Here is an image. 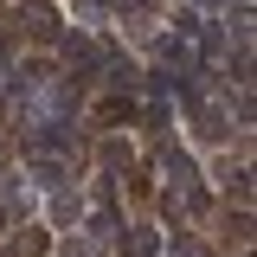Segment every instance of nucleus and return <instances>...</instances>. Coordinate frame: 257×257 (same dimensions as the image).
<instances>
[{"label":"nucleus","mask_w":257,"mask_h":257,"mask_svg":"<svg viewBox=\"0 0 257 257\" xmlns=\"http://www.w3.org/2000/svg\"><path fill=\"white\" fill-rule=\"evenodd\" d=\"M20 26H26L32 39H58V13H52L45 0H32V7H20Z\"/></svg>","instance_id":"f257e3e1"},{"label":"nucleus","mask_w":257,"mask_h":257,"mask_svg":"<svg viewBox=\"0 0 257 257\" xmlns=\"http://www.w3.org/2000/svg\"><path fill=\"white\" fill-rule=\"evenodd\" d=\"M45 244H52V238H45L39 225H26V231L13 238V257H45Z\"/></svg>","instance_id":"f03ea898"}]
</instances>
